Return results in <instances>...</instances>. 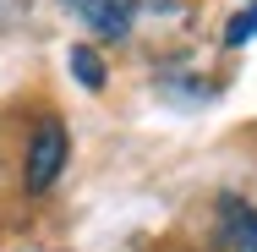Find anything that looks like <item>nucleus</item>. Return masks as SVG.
Instances as JSON below:
<instances>
[{"instance_id":"obj_1","label":"nucleus","mask_w":257,"mask_h":252,"mask_svg":"<svg viewBox=\"0 0 257 252\" xmlns=\"http://www.w3.org/2000/svg\"><path fill=\"white\" fill-rule=\"evenodd\" d=\"M60 164H66V132H60V121H44V126L33 132V143H28V164H22L28 192H44V187H55Z\"/></svg>"},{"instance_id":"obj_2","label":"nucleus","mask_w":257,"mask_h":252,"mask_svg":"<svg viewBox=\"0 0 257 252\" xmlns=\"http://www.w3.org/2000/svg\"><path fill=\"white\" fill-rule=\"evenodd\" d=\"M77 17H82V28H93L99 39H126V28H132V17H126V6L120 0H66Z\"/></svg>"},{"instance_id":"obj_3","label":"nucleus","mask_w":257,"mask_h":252,"mask_svg":"<svg viewBox=\"0 0 257 252\" xmlns=\"http://www.w3.org/2000/svg\"><path fill=\"white\" fill-rule=\"evenodd\" d=\"M219 219H224V236H230L235 252H257V208H246L241 198H224Z\"/></svg>"},{"instance_id":"obj_4","label":"nucleus","mask_w":257,"mask_h":252,"mask_svg":"<svg viewBox=\"0 0 257 252\" xmlns=\"http://www.w3.org/2000/svg\"><path fill=\"white\" fill-rule=\"evenodd\" d=\"M71 77H77L82 88H104V60L88 50V44H77V50H71Z\"/></svg>"},{"instance_id":"obj_5","label":"nucleus","mask_w":257,"mask_h":252,"mask_svg":"<svg viewBox=\"0 0 257 252\" xmlns=\"http://www.w3.org/2000/svg\"><path fill=\"white\" fill-rule=\"evenodd\" d=\"M224 39H230V44H246V39H257V6H252V11H241V17L230 22V33H224Z\"/></svg>"}]
</instances>
